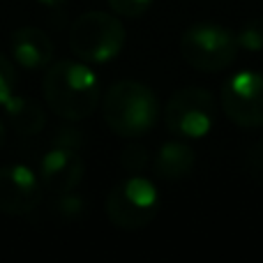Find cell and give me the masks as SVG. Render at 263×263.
Here are the masks:
<instances>
[{"mask_svg":"<svg viewBox=\"0 0 263 263\" xmlns=\"http://www.w3.org/2000/svg\"><path fill=\"white\" fill-rule=\"evenodd\" d=\"M238 51L236 32L215 21H196L180 35V55L199 72H222L233 65Z\"/></svg>","mask_w":263,"mask_h":263,"instance_id":"5b68a950","label":"cell"},{"mask_svg":"<svg viewBox=\"0 0 263 263\" xmlns=\"http://www.w3.org/2000/svg\"><path fill=\"white\" fill-rule=\"evenodd\" d=\"M42 182L37 171L23 164L0 166V213L21 217L30 215L42 203Z\"/></svg>","mask_w":263,"mask_h":263,"instance_id":"ba28073f","label":"cell"},{"mask_svg":"<svg viewBox=\"0 0 263 263\" xmlns=\"http://www.w3.org/2000/svg\"><path fill=\"white\" fill-rule=\"evenodd\" d=\"M53 145H63V148H72V150H79L83 143V136L79 129H72V127H63L53 134Z\"/></svg>","mask_w":263,"mask_h":263,"instance_id":"ac0fdd59","label":"cell"},{"mask_svg":"<svg viewBox=\"0 0 263 263\" xmlns=\"http://www.w3.org/2000/svg\"><path fill=\"white\" fill-rule=\"evenodd\" d=\"M3 109H5V114H7V123L21 136L40 134L46 125L44 109H42L40 102H35L32 97L16 95V92H14Z\"/></svg>","mask_w":263,"mask_h":263,"instance_id":"7c38bea8","label":"cell"},{"mask_svg":"<svg viewBox=\"0 0 263 263\" xmlns=\"http://www.w3.org/2000/svg\"><path fill=\"white\" fill-rule=\"evenodd\" d=\"M42 92L58 118L77 123L95 114L100 104V81L97 74L83 60H55L46 67Z\"/></svg>","mask_w":263,"mask_h":263,"instance_id":"6da1fadb","label":"cell"},{"mask_svg":"<svg viewBox=\"0 0 263 263\" xmlns=\"http://www.w3.org/2000/svg\"><path fill=\"white\" fill-rule=\"evenodd\" d=\"M5 139H7V127H5L3 118H0V148L5 145Z\"/></svg>","mask_w":263,"mask_h":263,"instance_id":"44dd1931","label":"cell"},{"mask_svg":"<svg viewBox=\"0 0 263 263\" xmlns=\"http://www.w3.org/2000/svg\"><path fill=\"white\" fill-rule=\"evenodd\" d=\"M37 3L46 5V7H60V5H65L67 0H37Z\"/></svg>","mask_w":263,"mask_h":263,"instance_id":"ffe728a7","label":"cell"},{"mask_svg":"<svg viewBox=\"0 0 263 263\" xmlns=\"http://www.w3.org/2000/svg\"><path fill=\"white\" fill-rule=\"evenodd\" d=\"M120 164H123L125 171L141 173L150 164V155L143 145H127V148L123 150V155H120Z\"/></svg>","mask_w":263,"mask_h":263,"instance_id":"e0dca14e","label":"cell"},{"mask_svg":"<svg viewBox=\"0 0 263 263\" xmlns=\"http://www.w3.org/2000/svg\"><path fill=\"white\" fill-rule=\"evenodd\" d=\"M217 120V104L210 90L187 86L176 90L166 102L164 123L178 139H203Z\"/></svg>","mask_w":263,"mask_h":263,"instance_id":"8992f818","label":"cell"},{"mask_svg":"<svg viewBox=\"0 0 263 263\" xmlns=\"http://www.w3.org/2000/svg\"><path fill=\"white\" fill-rule=\"evenodd\" d=\"M196 155L185 141H166L153 159V171L162 180H182L194 171Z\"/></svg>","mask_w":263,"mask_h":263,"instance_id":"8fae6325","label":"cell"},{"mask_svg":"<svg viewBox=\"0 0 263 263\" xmlns=\"http://www.w3.org/2000/svg\"><path fill=\"white\" fill-rule=\"evenodd\" d=\"M159 208H162L159 190L150 178L139 176V173L111 187L104 201L109 222L118 229H125V231L145 229L150 222H155Z\"/></svg>","mask_w":263,"mask_h":263,"instance_id":"277c9868","label":"cell"},{"mask_svg":"<svg viewBox=\"0 0 263 263\" xmlns=\"http://www.w3.org/2000/svg\"><path fill=\"white\" fill-rule=\"evenodd\" d=\"M104 123L118 136H143L159 118V102L150 86L134 79H123L106 90L102 100Z\"/></svg>","mask_w":263,"mask_h":263,"instance_id":"7a4b0ae2","label":"cell"},{"mask_svg":"<svg viewBox=\"0 0 263 263\" xmlns=\"http://www.w3.org/2000/svg\"><path fill=\"white\" fill-rule=\"evenodd\" d=\"M155 0H106L111 12L123 18H139L153 7Z\"/></svg>","mask_w":263,"mask_h":263,"instance_id":"9a60e30c","label":"cell"},{"mask_svg":"<svg viewBox=\"0 0 263 263\" xmlns=\"http://www.w3.org/2000/svg\"><path fill=\"white\" fill-rule=\"evenodd\" d=\"M238 46L250 53L263 51V18H250L240 26V30L236 32Z\"/></svg>","mask_w":263,"mask_h":263,"instance_id":"4fadbf2b","label":"cell"},{"mask_svg":"<svg viewBox=\"0 0 263 263\" xmlns=\"http://www.w3.org/2000/svg\"><path fill=\"white\" fill-rule=\"evenodd\" d=\"M222 109L238 127H263V74L256 69L233 74L222 88Z\"/></svg>","mask_w":263,"mask_h":263,"instance_id":"52a82bcc","label":"cell"},{"mask_svg":"<svg viewBox=\"0 0 263 263\" xmlns=\"http://www.w3.org/2000/svg\"><path fill=\"white\" fill-rule=\"evenodd\" d=\"M127 42V30L118 14L86 12L69 28V49L88 65H106L118 58Z\"/></svg>","mask_w":263,"mask_h":263,"instance_id":"3957f363","label":"cell"},{"mask_svg":"<svg viewBox=\"0 0 263 263\" xmlns=\"http://www.w3.org/2000/svg\"><path fill=\"white\" fill-rule=\"evenodd\" d=\"M53 213L63 219H79L86 213V201L72 192H65V194H58V199L53 201Z\"/></svg>","mask_w":263,"mask_h":263,"instance_id":"5bb4252c","label":"cell"},{"mask_svg":"<svg viewBox=\"0 0 263 263\" xmlns=\"http://www.w3.org/2000/svg\"><path fill=\"white\" fill-rule=\"evenodd\" d=\"M9 51H12V58L30 72L46 69L53 63V42L37 26L16 28L9 37Z\"/></svg>","mask_w":263,"mask_h":263,"instance_id":"30bf717a","label":"cell"},{"mask_svg":"<svg viewBox=\"0 0 263 263\" xmlns=\"http://www.w3.org/2000/svg\"><path fill=\"white\" fill-rule=\"evenodd\" d=\"M37 176L42 187L53 194L74 192L86 176V162L79 150L53 145L37 159Z\"/></svg>","mask_w":263,"mask_h":263,"instance_id":"9c48e42d","label":"cell"},{"mask_svg":"<svg viewBox=\"0 0 263 263\" xmlns=\"http://www.w3.org/2000/svg\"><path fill=\"white\" fill-rule=\"evenodd\" d=\"M16 92V69L12 60L0 53V106L7 104V100Z\"/></svg>","mask_w":263,"mask_h":263,"instance_id":"2e32d148","label":"cell"},{"mask_svg":"<svg viewBox=\"0 0 263 263\" xmlns=\"http://www.w3.org/2000/svg\"><path fill=\"white\" fill-rule=\"evenodd\" d=\"M245 164H247V171H250L252 176H259L263 180V143L254 145V148L250 150Z\"/></svg>","mask_w":263,"mask_h":263,"instance_id":"d6986e66","label":"cell"}]
</instances>
